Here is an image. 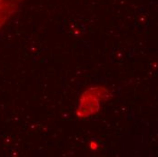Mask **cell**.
Listing matches in <instances>:
<instances>
[{
  "label": "cell",
  "mask_w": 158,
  "mask_h": 157,
  "mask_svg": "<svg viewBox=\"0 0 158 157\" xmlns=\"http://www.w3.org/2000/svg\"><path fill=\"white\" fill-rule=\"evenodd\" d=\"M16 11V5L13 0H0V29Z\"/></svg>",
  "instance_id": "1"
}]
</instances>
